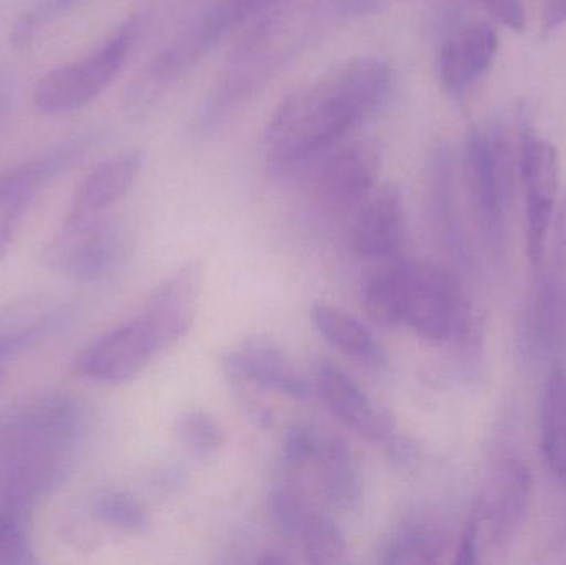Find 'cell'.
Returning <instances> with one entry per match:
<instances>
[{
	"label": "cell",
	"instance_id": "obj_18",
	"mask_svg": "<svg viewBox=\"0 0 566 565\" xmlns=\"http://www.w3.org/2000/svg\"><path fill=\"white\" fill-rule=\"evenodd\" d=\"M527 498V470L518 461H509L495 474L494 490L478 501L472 513L481 530V541L485 530L492 540H505L521 523Z\"/></svg>",
	"mask_w": 566,
	"mask_h": 565
},
{
	"label": "cell",
	"instance_id": "obj_9",
	"mask_svg": "<svg viewBox=\"0 0 566 565\" xmlns=\"http://www.w3.org/2000/svg\"><path fill=\"white\" fill-rule=\"evenodd\" d=\"M521 178L527 215V252L532 264L544 259L545 242L552 226L557 198L560 163L554 145L542 139L528 119L521 129Z\"/></svg>",
	"mask_w": 566,
	"mask_h": 565
},
{
	"label": "cell",
	"instance_id": "obj_23",
	"mask_svg": "<svg viewBox=\"0 0 566 565\" xmlns=\"http://www.w3.org/2000/svg\"><path fill=\"white\" fill-rule=\"evenodd\" d=\"M444 537L426 523H408L391 534L382 547V564H434L441 561Z\"/></svg>",
	"mask_w": 566,
	"mask_h": 565
},
{
	"label": "cell",
	"instance_id": "obj_7",
	"mask_svg": "<svg viewBox=\"0 0 566 565\" xmlns=\"http://www.w3.org/2000/svg\"><path fill=\"white\" fill-rule=\"evenodd\" d=\"M381 169V148L375 139L336 145L310 178L316 205L329 216H346L361 208L375 192Z\"/></svg>",
	"mask_w": 566,
	"mask_h": 565
},
{
	"label": "cell",
	"instance_id": "obj_26",
	"mask_svg": "<svg viewBox=\"0 0 566 565\" xmlns=\"http://www.w3.org/2000/svg\"><path fill=\"white\" fill-rule=\"evenodd\" d=\"M172 433L182 450L198 460L214 457L224 443L218 421L202 410L181 411L175 418Z\"/></svg>",
	"mask_w": 566,
	"mask_h": 565
},
{
	"label": "cell",
	"instance_id": "obj_35",
	"mask_svg": "<svg viewBox=\"0 0 566 565\" xmlns=\"http://www.w3.org/2000/svg\"><path fill=\"white\" fill-rule=\"evenodd\" d=\"M566 20V0H544L542 27L545 32L558 29Z\"/></svg>",
	"mask_w": 566,
	"mask_h": 565
},
{
	"label": "cell",
	"instance_id": "obj_16",
	"mask_svg": "<svg viewBox=\"0 0 566 565\" xmlns=\"http://www.w3.org/2000/svg\"><path fill=\"white\" fill-rule=\"evenodd\" d=\"M88 142L72 138L29 161L0 172V212L19 201H33L36 192L85 156Z\"/></svg>",
	"mask_w": 566,
	"mask_h": 565
},
{
	"label": "cell",
	"instance_id": "obj_1",
	"mask_svg": "<svg viewBox=\"0 0 566 565\" xmlns=\"http://www.w3.org/2000/svg\"><path fill=\"white\" fill-rule=\"evenodd\" d=\"M391 66L379 56H356L279 103L265 128L269 158L296 165L328 151L385 102Z\"/></svg>",
	"mask_w": 566,
	"mask_h": 565
},
{
	"label": "cell",
	"instance_id": "obj_6",
	"mask_svg": "<svg viewBox=\"0 0 566 565\" xmlns=\"http://www.w3.org/2000/svg\"><path fill=\"white\" fill-rule=\"evenodd\" d=\"M128 241L116 222L96 218L60 228L42 254L43 264L76 284L105 281L125 262Z\"/></svg>",
	"mask_w": 566,
	"mask_h": 565
},
{
	"label": "cell",
	"instance_id": "obj_17",
	"mask_svg": "<svg viewBox=\"0 0 566 565\" xmlns=\"http://www.w3.org/2000/svg\"><path fill=\"white\" fill-rule=\"evenodd\" d=\"M313 467L318 474L319 493L329 508L342 513L358 510L363 501L361 470L343 438L319 435Z\"/></svg>",
	"mask_w": 566,
	"mask_h": 565
},
{
	"label": "cell",
	"instance_id": "obj_12",
	"mask_svg": "<svg viewBox=\"0 0 566 565\" xmlns=\"http://www.w3.org/2000/svg\"><path fill=\"white\" fill-rule=\"evenodd\" d=\"M406 218L401 192L395 185L376 189L359 208L349 231V245L356 255L369 261H392L405 244Z\"/></svg>",
	"mask_w": 566,
	"mask_h": 565
},
{
	"label": "cell",
	"instance_id": "obj_29",
	"mask_svg": "<svg viewBox=\"0 0 566 565\" xmlns=\"http://www.w3.org/2000/svg\"><path fill=\"white\" fill-rule=\"evenodd\" d=\"M69 317V311L50 312L39 321L30 322V324L13 328V331L0 332V360L29 350L33 345L45 341L50 335L65 327Z\"/></svg>",
	"mask_w": 566,
	"mask_h": 565
},
{
	"label": "cell",
	"instance_id": "obj_24",
	"mask_svg": "<svg viewBox=\"0 0 566 565\" xmlns=\"http://www.w3.org/2000/svg\"><path fill=\"white\" fill-rule=\"evenodd\" d=\"M303 557L310 564H342L346 561V541L332 516L313 510L298 536Z\"/></svg>",
	"mask_w": 566,
	"mask_h": 565
},
{
	"label": "cell",
	"instance_id": "obj_2",
	"mask_svg": "<svg viewBox=\"0 0 566 565\" xmlns=\"http://www.w3.org/2000/svg\"><path fill=\"white\" fill-rule=\"evenodd\" d=\"M80 405L42 401L10 421L6 440L2 503L25 510L59 486L83 433Z\"/></svg>",
	"mask_w": 566,
	"mask_h": 565
},
{
	"label": "cell",
	"instance_id": "obj_33",
	"mask_svg": "<svg viewBox=\"0 0 566 565\" xmlns=\"http://www.w3.org/2000/svg\"><path fill=\"white\" fill-rule=\"evenodd\" d=\"M219 2L224 7L229 22H231L232 29H234V27L244 23L245 20L271 9L272 6L281 2V0H219Z\"/></svg>",
	"mask_w": 566,
	"mask_h": 565
},
{
	"label": "cell",
	"instance_id": "obj_19",
	"mask_svg": "<svg viewBox=\"0 0 566 565\" xmlns=\"http://www.w3.org/2000/svg\"><path fill=\"white\" fill-rule=\"evenodd\" d=\"M312 322L326 344L345 357L369 368H382L386 365V350L371 331L359 318L343 308L328 304H315L312 307Z\"/></svg>",
	"mask_w": 566,
	"mask_h": 565
},
{
	"label": "cell",
	"instance_id": "obj_32",
	"mask_svg": "<svg viewBox=\"0 0 566 565\" xmlns=\"http://www.w3.org/2000/svg\"><path fill=\"white\" fill-rule=\"evenodd\" d=\"M30 205H32V201L25 199V201L15 202V205L9 206L0 212V262L7 258L10 249H12L17 236L22 229L23 219H25Z\"/></svg>",
	"mask_w": 566,
	"mask_h": 565
},
{
	"label": "cell",
	"instance_id": "obj_5",
	"mask_svg": "<svg viewBox=\"0 0 566 565\" xmlns=\"http://www.w3.org/2000/svg\"><path fill=\"white\" fill-rule=\"evenodd\" d=\"M315 390L326 410L348 430L355 431L368 443L378 444L388 457L401 464L412 460V443L399 431L391 415L376 407L338 365L326 360L318 365Z\"/></svg>",
	"mask_w": 566,
	"mask_h": 565
},
{
	"label": "cell",
	"instance_id": "obj_8",
	"mask_svg": "<svg viewBox=\"0 0 566 565\" xmlns=\"http://www.w3.org/2000/svg\"><path fill=\"white\" fill-rule=\"evenodd\" d=\"M159 352L161 342L142 312L85 348L76 360V374L99 385L126 384L138 377Z\"/></svg>",
	"mask_w": 566,
	"mask_h": 565
},
{
	"label": "cell",
	"instance_id": "obj_34",
	"mask_svg": "<svg viewBox=\"0 0 566 565\" xmlns=\"http://www.w3.org/2000/svg\"><path fill=\"white\" fill-rule=\"evenodd\" d=\"M505 25L512 30H522L525 27L524 0H482Z\"/></svg>",
	"mask_w": 566,
	"mask_h": 565
},
{
	"label": "cell",
	"instance_id": "obj_11",
	"mask_svg": "<svg viewBox=\"0 0 566 565\" xmlns=\"http://www.w3.org/2000/svg\"><path fill=\"white\" fill-rule=\"evenodd\" d=\"M221 368L232 385L264 388L296 401H306L312 397L308 381L298 374L281 348L265 338H249L235 350L222 355Z\"/></svg>",
	"mask_w": 566,
	"mask_h": 565
},
{
	"label": "cell",
	"instance_id": "obj_3",
	"mask_svg": "<svg viewBox=\"0 0 566 565\" xmlns=\"http://www.w3.org/2000/svg\"><path fill=\"white\" fill-rule=\"evenodd\" d=\"M139 30L142 20L132 17L85 59L43 75L32 92L36 112L45 116L70 115L98 98L125 65Z\"/></svg>",
	"mask_w": 566,
	"mask_h": 565
},
{
	"label": "cell",
	"instance_id": "obj_22",
	"mask_svg": "<svg viewBox=\"0 0 566 565\" xmlns=\"http://www.w3.org/2000/svg\"><path fill=\"white\" fill-rule=\"evenodd\" d=\"M409 261L395 259L379 269L363 287V305L375 324L395 327L405 321L406 281Z\"/></svg>",
	"mask_w": 566,
	"mask_h": 565
},
{
	"label": "cell",
	"instance_id": "obj_14",
	"mask_svg": "<svg viewBox=\"0 0 566 565\" xmlns=\"http://www.w3.org/2000/svg\"><path fill=\"white\" fill-rule=\"evenodd\" d=\"M145 165L142 151H126L99 163L76 189L62 228H73L99 218L132 189Z\"/></svg>",
	"mask_w": 566,
	"mask_h": 565
},
{
	"label": "cell",
	"instance_id": "obj_28",
	"mask_svg": "<svg viewBox=\"0 0 566 565\" xmlns=\"http://www.w3.org/2000/svg\"><path fill=\"white\" fill-rule=\"evenodd\" d=\"M23 511L0 503V565L36 564Z\"/></svg>",
	"mask_w": 566,
	"mask_h": 565
},
{
	"label": "cell",
	"instance_id": "obj_13",
	"mask_svg": "<svg viewBox=\"0 0 566 565\" xmlns=\"http://www.w3.org/2000/svg\"><path fill=\"white\" fill-rule=\"evenodd\" d=\"M201 289V264L188 262L149 297L143 314L155 328L163 350L172 347L191 331Z\"/></svg>",
	"mask_w": 566,
	"mask_h": 565
},
{
	"label": "cell",
	"instance_id": "obj_20",
	"mask_svg": "<svg viewBox=\"0 0 566 565\" xmlns=\"http://www.w3.org/2000/svg\"><path fill=\"white\" fill-rule=\"evenodd\" d=\"M541 322L548 344L566 347V195L558 211L554 249L542 289Z\"/></svg>",
	"mask_w": 566,
	"mask_h": 565
},
{
	"label": "cell",
	"instance_id": "obj_10",
	"mask_svg": "<svg viewBox=\"0 0 566 565\" xmlns=\"http://www.w3.org/2000/svg\"><path fill=\"white\" fill-rule=\"evenodd\" d=\"M469 196L485 231L495 232L504 219L512 181V155L499 133L469 136L464 156Z\"/></svg>",
	"mask_w": 566,
	"mask_h": 565
},
{
	"label": "cell",
	"instance_id": "obj_27",
	"mask_svg": "<svg viewBox=\"0 0 566 565\" xmlns=\"http://www.w3.org/2000/svg\"><path fill=\"white\" fill-rule=\"evenodd\" d=\"M313 510L315 508L300 488L298 478H283L282 484L272 493L271 513L275 526L290 540H298L300 531Z\"/></svg>",
	"mask_w": 566,
	"mask_h": 565
},
{
	"label": "cell",
	"instance_id": "obj_4",
	"mask_svg": "<svg viewBox=\"0 0 566 565\" xmlns=\"http://www.w3.org/2000/svg\"><path fill=\"white\" fill-rule=\"evenodd\" d=\"M402 324L431 344L464 337L469 308L454 275L429 262L409 261Z\"/></svg>",
	"mask_w": 566,
	"mask_h": 565
},
{
	"label": "cell",
	"instance_id": "obj_36",
	"mask_svg": "<svg viewBox=\"0 0 566 565\" xmlns=\"http://www.w3.org/2000/svg\"><path fill=\"white\" fill-rule=\"evenodd\" d=\"M342 3L345 6V9L361 10L366 0H342Z\"/></svg>",
	"mask_w": 566,
	"mask_h": 565
},
{
	"label": "cell",
	"instance_id": "obj_31",
	"mask_svg": "<svg viewBox=\"0 0 566 565\" xmlns=\"http://www.w3.org/2000/svg\"><path fill=\"white\" fill-rule=\"evenodd\" d=\"M75 0H39L32 9L19 17L12 29V43L19 49H25L35 39L45 23L65 12Z\"/></svg>",
	"mask_w": 566,
	"mask_h": 565
},
{
	"label": "cell",
	"instance_id": "obj_25",
	"mask_svg": "<svg viewBox=\"0 0 566 565\" xmlns=\"http://www.w3.org/2000/svg\"><path fill=\"white\" fill-rule=\"evenodd\" d=\"M90 513L103 526L128 536L148 533L151 521L148 511L132 494L123 491H105L92 501Z\"/></svg>",
	"mask_w": 566,
	"mask_h": 565
},
{
	"label": "cell",
	"instance_id": "obj_15",
	"mask_svg": "<svg viewBox=\"0 0 566 565\" xmlns=\"http://www.w3.org/2000/svg\"><path fill=\"white\" fill-rule=\"evenodd\" d=\"M497 50L499 35L489 23H469L458 30L439 55V76L448 93L465 95L491 69Z\"/></svg>",
	"mask_w": 566,
	"mask_h": 565
},
{
	"label": "cell",
	"instance_id": "obj_30",
	"mask_svg": "<svg viewBox=\"0 0 566 565\" xmlns=\"http://www.w3.org/2000/svg\"><path fill=\"white\" fill-rule=\"evenodd\" d=\"M319 433L312 428L293 427L283 441L282 467L283 473L289 478H300V474L308 467L318 451Z\"/></svg>",
	"mask_w": 566,
	"mask_h": 565
},
{
	"label": "cell",
	"instance_id": "obj_21",
	"mask_svg": "<svg viewBox=\"0 0 566 565\" xmlns=\"http://www.w3.org/2000/svg\"><path fill=\"white\" fill-rule=\"evenodd\" d=\"M541 444L545 463L566 483V370L554 368L542 401Z\"/></svg>",
	"mask_w": 566,
	"mask_h": 565
}]
</instances>
